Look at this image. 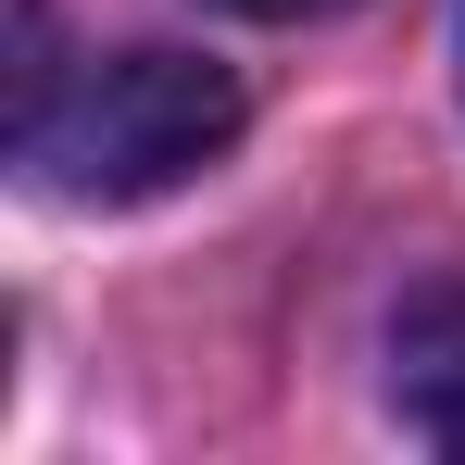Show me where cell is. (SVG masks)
I'll use <instances>...</instances> for the list:
<instances>
[{
    "instance_id": "6da1fadb",
    "label": "cell",
    "mask_w": 465,
    "mask_h": 465,
    "mask_svg": "<svg viewBox=\"0 0 465 465\" xmlns=\"http://www.w3.org/2000/svg\"><path fill=\"white\" fill-rule=\"evenodd\" d=\"M13 163L51 202H152L239 139V76L202 51H51V0H13Z\"/></svg>"
},
{
    "instance_id": "7a4b0ae2",
    "label": "cell",
    "mask_w": 465,
    "mask_h": 465,
    "mask_svg": "<svg viewBox=\"0 0 465 465\" xmlns=\"http://www.w3.org/2000/svg\"><path fill=\"white\" fill-rule=\"evenodd\" d=\"M390 402L428 453H465V277H440L390 314Z\"/></svg>"
},
{
    "instance_id": "3957f363",
    "label": "cell",
    "mask_w": 465,
    "mask_h": 465,
    "mask_svg": "<svg viewBox=\"0 0 465 465\" xmlns=\"http://www.w3.org/2000/svg\"><path fill=\"white\" fill-rule=\"evenodd\" d=\"M227 13H264V25H290V13H327V0H227Z\"/></svg>"
}]
</instances>
